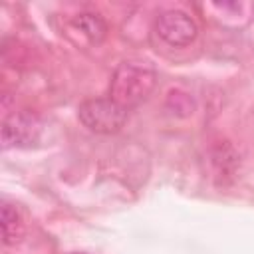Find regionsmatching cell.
<instances>
[{
	"instance_id": "1",
	"label": "cell",
	"mask_w": 254,
	"mask_h": 254,
	"mask_svg": "<svg viewBox=\"0 0 254 254\" xmlns=\"http://www.w3.org/2000/svg\"><path fill=\"white\" fill-rule=\"evenodd\" d=\"M157 85V69L147 60L121 62L109 81V97L127 111L141 105Z\"/></svg>"
},
{
	"instance_id": "2",
	"label": "cell",
	"mask_w": 254,
	"mask_h": 254,
	"mask_svg": "<svg viewBox=\"0 0 254 254\" xmlns=\"http://www.w3.org/2000/svg\"><path fill=\"white\" fill-rule=\"evenodd\" d=\"M129 111L111 97H91L79 103L77 117L85 129L99 135H113L121 131Z\"/></svg>"
},
{
	"instance_id": "3",
	"label": "cell",
	"mask_w": 254,
	"mask_h": 254,
	"mask_svg": "<svg viewBox=\"0 0 254 254\" xmlns=\"http://www.w3.org/2000/svg\"><path fill=\"white\" fill-rule=\"evenodd\" d=\"M155 34L173 48L190 46L198 36V26L192 16L183 10H165L155 18Z\"/></svg>"
},
{
	"instance_id": "4",
	"label": "cell",
	"mask_w": 254,
	"mask_h": 254,
	"mask_svg": "<svg viewBox=\"0 0 254 254\" xmlns=\"http://www.w3.org/2000/svg\"><path fill=\"white\" fill-rule=\"evenodd\" d=\"M42 119L28 109L14 111L2 121V145L10 147H32L40 141Z\"/></svg>"
},
{
	"instance_id": "5",
	"label": "cell",
	"mask_w": 254,
	"mask_h": 254,
	"mask_svg": "<svg viewBox=\"0 0 254 254\" xmlns=\"http://www.w3.org/2000/svg\"><path fill=\"white\" fill-rule=\"evenodd\" d=\"M71 26L75 30H79L91 44H99L107 36V24L97 12H79V14H75L71 18Z\"/></svg>"
},
{
	"instance_id": "6",
	"label": "cell",
	"mask_w": 254,
	"mask_h": 254,
	"mask_svg": "<svg viewBox=\"0 0 254 254\" xmlns=\"http://www.w3.org/2000/svg\"><path fill=\"white\" fill-rule=\"evenodd\" d=\"M24 234V218L20 214V210L10 204L4 202L2 204V240L6 246L14 244L16 240H20V236Z\"/></svg>"
},
{
	"instance_id": "7",
	"label": "cell",
	"mask_w": 254,
	"mask_h": 254,
	"mask_svg": "<svg viewBox=\"0 0 254 254\" xmlns=\"http://www.w3.org/2000/svg\"><path fill=\"white\" fill-rule=\"evenodd\" d=\"M165 105H167V109H169L173 115H177V117H187V115H190V113L194 111V101H192V97H190L187 91H181V89L169 91Z\"/></svg>"
},
{
	"instance_id": "8",
	"label": "cell",
	"mask_w": 254,
	"mask_h": 254,
	"mask_svg": "<svg viewBox=\"0 0 254 254\" xmlns=\"http://www.w3.org/2000/svg\"><path fill=\"white\" fill-rule=\"evenodd\" d=\"M212 163L216 165L220 175H232L236 169V155L230 149V145H226V143L218 145L212 153Z\"/></svg>"
},
{
	"instance_id": "9",
	"label": "cell",
	"mask_w": 254,
	"mask_h": 254,
	"mask_svg": "<svg viewBox=\"0 0 254 254\" xmlns=\"http://www.w3.org/2000/svg\"><path fill=\"white\" fill-rule=\"evenodd\" d=\"M71 254H83V252H71Z\"/></svg>"
}]
</instances>
